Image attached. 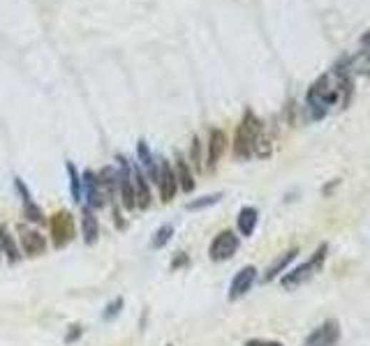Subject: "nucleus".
Listing matches in <instances>:
<instances>
[{"instance_id": "obj_22", "label": "nucleus", "mask_w": 370, "mask_h": 346, "mask_svg": "<svg viewBox=\"0 0 370 346\" xmlns=\"http://www.w3.org/2000/svg\"><path fill=\"white\" fill-rule=\"evenodd\" d=\"M65 169H67V175H70V190H72V199L79 203L81 201V175L79 171H76V166L72 162H67L65 164Z\"/></svg>"}, {"instance_id": "obj_5", "label": "nucleus", "mask_w": 370, "mask_h": 346, "mask_svg": "<svg viewBox=\"0 0 370 346\" xmlns=\"http://www.w3.org/2000/svg\"><path fill=\"white\" fill-rule=\"evenodd\" d=\"M49 231H51V240L56 247H65L74 238V220L67 210H58L49 220Z\"/></svg>"}, {"instance_id": "obj_19", "label": "nucleus", "mask_w": 370, "mask_h": 346, "mask_svg": "<svg viewBox=\"0 0 370 346\" xmlns=\"http://www.w3.org/2000/svg\"><path fill=\"white\" fill-rule=\"evenodd\" d=\"M296 254H299V247H291V250H287L285 254L280 256V259H276L274 263L269 265L266 273H264V282H271V280H276V277L287 268V265L296 259Z\"/></svg>"}, {"instance_id": "obj_13", "label": "nucleus", "mask_w": 370, "mask_h": 346, "mask_svg": "<svg viewBox=\"0 0 370 346\" xmlns=\"http://www.w3.org/2000/svg\"><path fill=\"white\" fill-rule=\"evenodd\" d=\"M132 190H134V208H146L151 205V187L146 183V175L141 173L139 164L132 166Z\"/></svg>"}, {"instance_id": "obj_25", "label": "nucleus", "mask_w": 370, "mask_h": 346, "mask_svg": "<svg viewBox=\"0 0 370 346\" xmlns=\"http://www.w3.org/2000/svg\"><path fill=\"white\" fill-rule=\"evenodd\" d=\"M121 310H123V298H114L109 305H106L104 307V321H111V319H116V316L121 314Z\"/></svg>"}, {"instance_id": "obj_9", "label": "nucleus", "mask_w": 370, "mask_h": 346, "mask_svg": "<svg viewBox=\"0 0 370 346\" xmlns=\"http://www.w3.org/2000/svg\"><path fill=\"white\" fill-rule=\"evenodd\" d=\"M304 346H340V323L336 319L324 321L308 335Z\"/></svg>"}, {"instance_id": "obj_17", "label": "nucleus", "mask_w": 370, "mask_h": 346, "mask_svg": "<svg viewBox=\"0 0 370 346\" xmlns=\"http://www.w3.org/2000/svg\"><path fill=\"white\" fill-rule=\"evenodd\" d=\"M81 233H84V243L86 245H95L97 238H100V222H97V217H95V213L91 210V208H84Z\"/></svg>"}, {"instance_id": "obj_29", "label": "nucleus", "mask_w": 370, "mask_h": 346, "mask_svg": "<svg viewBox=\"0 0 370 346\" xmlns=\"http://www.w3.org/2000/svg\"><path fill=\"white\" fill-rule=\"evenodd\" d=\"M183 265H188V256H185V254L176 256V259L171 261V270H176V268H183Z\"/></svg>"}, {"instance_id": "obj_15", "label": "nucleus", "mask_w": 370, "mask_h": 346, "mask_svg": "<svg viewBox=\"0 0 370 346\" xmlns=\"http://www.w3.org/2000/svg\"><path fill=\"white\" fill-rule=\"evenodd\" d=\"M137 155H139V169L146 178H151V180L158 185V171H160V166L158 162H155V157L151 153V148L146 141H139L137 143Z\"/></svg>"}, {"instance_id": "obj_11", "label": "nucleus", "mask_w": 370, "mask_h": 346, "mask_svg": "<svg viewBox=\"0 0 370 346\" xmlns=\"http://www.w3.org/2000/svg\"><path fill=\"white\" fill-rule=\"evenodd\" d=\"M255 280H257V268H255V265H246V268H241L236 275H234V280L229 284V300L243 298V295H246L252 289Z\"/></svg>"}, {"instance_id": "obj_27", "label": "nucleus", "mask_w": 370, "mask_h": 346, "mask_svg": "<svg viewBox=\"0 0 370 346\" xmlns=\"http://www.w3.org/2000/svg\"><path fill=\"white\" fill-rule=\"evenodd\" d=\"M79 335H81V325H72L70 335H65V342H67V344H72V342L79 340Z\"/></svg>"}, {"instance_id": "obj_7", "label": "nucleus", "mask_w": 370, "mask_h": 346, "mask_svg": "<svg viewBox=\"0 0 370 346\" xmlns=\"http://www.w3.org/2000/svg\"><path fill=\"white\" fill-rule=\"evenodd\" d=\"M239 252V235L234 231H220L209 247L211 261H229Z\"/></svg>"}, {"instance_id": "obj_12", "label": "nucleus", "mask_w": 370, "mask_h": 346, "mask_svg": "<svg viewBox=\"0 0 370 346\" xmlns=\"http://www.w3.org/2000/svg\"><path fill=\"white\" fill-rule=\"evenodd\" d=\"M19 243H21V252L26 256H40L46 252V238L40 231L26 229V226H19Z\"/></svg>"}, {"instance_id": "obj_10", "label": "nucleus", "mask_w": 370, "mask_h": 346, "mask_svg": "<svg viewBox=\"0 0 370 346\" xmlns=\"http://www.w3.org/2000/svg\"><path fill=\"white\" fill-rule=\"evenodd\" d=\"M158 190L164 203H169L179 192V178L174 166L167 160H160V171H158Z\"/></svg>"}, {"instance_id": "obj_14", "label": "nucleus", "mask_w": 370, "mask_h": 346, "mask_svg": "<svg viewBox=\"0 0 370 346\" xmlns=\"http://www.w3.org/2000/svg\"><path fill=\"white\" fill-rule=\"evenodd\" d=\"M227 148V136L222 130H211L209 134V153H206V169L213 171L220 162L222 153H225Z\"/></svg>"}, {"instance_id": "obj_26", "label": "nucleus", "mask_w": 370, "mask_h": 346, "mask_svg": "<svg viewBox=\"0 0 370 346\" xmlns=\"http://www.w3.org/2000/svg\"><path fill=\"white\" fill-rule=\"evenodd\" d=\"M190 157H192V164L201 169V146H199V138L194 136L192 138V151H190Z\"/></svg>"}, {"instance_id": "obj_4", "label": "nucleus", "mask_w": 370, "mask_h": 346, "mask_svg": "<svg viewBox=\"0 0 370 346\" xmlns=\"http://www.w3.org/2000/svg\"><path fill=\"white\" fill-rule=\"evenodd\" d=\"M81 196H86V203H89L91 210H97V208H104V203L111 199L106 187L102 185L100 175L95 171H86L81 175Z\"/></svg>"}, {"instance_id": "obj_18", "label": "nucleus", "mask_w": 370, "mask_h": 346, "mask_svg": "<svg viewBox=\"0 0 370 346\" xmlns=\"http://www.w3.org/2000/svg\"><path fill=\"white\" fill-rule=\"evenodd\" d=\"M14 185H16V192L21 194V199H24V215H26V220L42 224V222H44V213L40 210V205H37V203L31 199V194H28L26 185H24L21 180H16Z\"/></svg>"}, {"instance_id": "obj_20", "label": "nucleus", "mask_w": 370, "mask_h": 346, "mask_svg": "<svg viewBox=\"0 0 370 346\" xmlns=\"http://www.w3.org/2000/svg\"><path fill=\"white\" fill-rule=\"evenodd\" d=\"M0 250H3V254L7 256L9 263H19L21 261V254H19V247L12 238V233H9V229L3 224L0 226Z\"/></svg>"}, {"instance_id": "obj_16", "label": "nucleus", "mask_w": 370, "mask_h": 346, "mask_svg": "<svg viewBox=\"0 0 370 346\" xmlns=\"http://www.w3.org/2000/svg\"><path fill=\"white\" fill-rule=\"evenodd\" d=\"M257 222H259V210L257 208H241V213L236 217V226H239V233L241 235H246V238H250L252 233H255L257 229Z\"/></svg>"}, {"instance_id": "obj_28", "label": "nucleus", "mask_w": 370, "mask_h": 346, "mask_svg": "<svg viewBox=\"0 0 370 346\" xmlns=\"http://www.w3.org/2000/svg\"><path fill=\"white\" fill-rule=\"evenodd\" d=\"M246 346H282V344L274 342V340H250V342H246Z\"/></svg>"}, {"instance_id": "obj_23", "label": "nucleus", "mask_w": 370, "mask_h": 346, "mask_svg": "<svg viewBox=\"0 0 370 346\" xmlns=\"http://www.w3.org/2000/svg\"><path fill=\"white\" fill-rule=\"evenodd\" d=\"M171 235H174V226H171V224L160 226V229L155 231V235H153L151 247H153V250H160V247H164V245H167V243L171 240Z\"/></svg>"}, {"instance_id": "obj_2", "label": "nucleus", "mask_w": 370, "mask_h": 346, "mask_svg": "<svg viewBox=\"0 0 370 346\" xmlns=\"http://www.w3.org/2000/svg\"><path fill=\"white\" fill-rule=\"evenodd\" d=\"M259 138H261V121L252 111H246L243 121L236 127V136H234V155L239 160H248V157L257 153Z\"/></svg>"}, {"instance_id": "obj_24", "label": "nucleus", "mask_w": 370, "mask_h": 346, "mask_svg": "<svg viewBox=\"0 0 370 346\" xmlns=\"http://www.w3.org/2000/svg\"><path fill=\"white\" fill-rule=\"evenodd\" d=\"M220 199H222V194H220V192H218V194L201 196V199L190 201V203H188V210H201V208H209V205H213V203H218Z\"/></svg>"}, {"instance_id": "obj_6", "label": "nucleus", "mask_w": 370, "mask_h": 346, "mask_svg": "<svg viewBox=\"0 0 370 346\" xmlns=\"http://www.w3.org/2000/svg\"><path fill=\"white\" fill-rule=\"evenodd\" d=\"M343 65L347 67V72L352 76L354 74H361V76L370 74V31L364 33V37L359 39L356 51L349 58H343Z\"/></svg>"}, {"instance_id": "obj_1", "label": "nucleus", "mask_w": 370, "mask_h": 346, "mask_svg": "<svg viewBox=\"0 0 370 346\" xmlns=\"http://www.w3.org/2000/svg\"><path fill=\"white\" fill-rule=\"evenodd\" d=\"M352 74L347 72V67L340 61L308 88L306 108L313 121H322L334 108H345L352 100Z\"/></svg>"}, {"instance_id": "obj_8", "label": "nucleus", "mask_w": 370, "mask_h": 346, "mask_svg": "<svg viewBox=\"0 0 370 346\" xmlns=\"http://www.w3.org/2000/svg\"><path fill=\"white\" fill-rule=\"evenodd\" d=\"M116 190H119L121 203L132 210L134 208V190H132V166L125 157H119V169H116Z\"/></svg>"}, {"instance_id": "obj_21", "label": "nucleus", "mask_w": 370, "mask_h": 346, "mask_svg": "<svg viewBox=\"0 0 370 346\" xmlns=\"http://www.w3.org/2000/svg\"><path fill=\"white\" fill-rule=\"evenodd\" d=\"M176 178H179V187L183 192L194 190V175L190 171V164L185 162L183 157H176Z\"/></svg>"}, {"instance_id": "obj_3", "label": "nucleus", "mask_w": 370, "mask_h": 346, "mask_svg": "<svg viewBox=\"0 0 370 346\" xmlns=\"http://www.w3.org/2000/svg\"><path fill=\"white\" fill-rule=\"evenodd\" d=\"M326 252H329V245H319V250L310 256L306 263H301V265H296V268H291L289 273L282 275V280H280L282 289H296V286L306 284L310 277H315L326 259Z\"/></svg>"}]
</instances>
